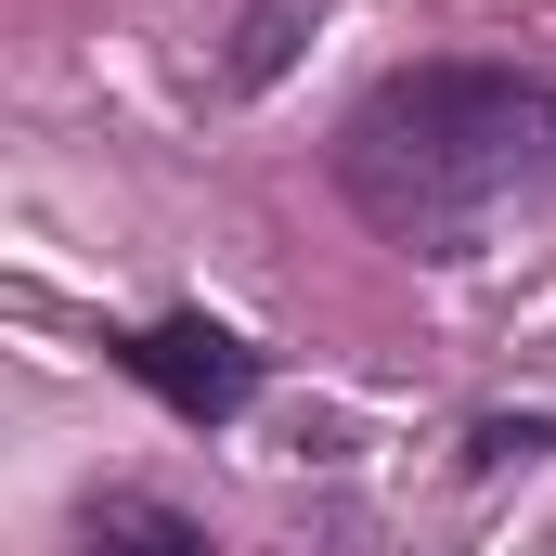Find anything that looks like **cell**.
Returning <instances> with one entry per match:
<instances>
[{
    "mask_svg": "<svg viewBox=\"0 0 556 556\" xmlns=\"http://www.w3.org/2000/svg\"><path fill=\"white\" fill-rule=\"evenodd\" d=\"M337 181L389 247L479 260L505 220L556 194V91L518 65H402L337 130Z\"/></svg>",
    "mask_w": 556,
    "mask_h": 556,
    "instance_id": "cell-1",
    "label": "cell"
},
{
    "mask_svg": "<svg viewBox=\"0 0 556 556\" xmlns=\"http://www.w3.org/2000/svg\"><path fill=\"white\" fill-rule=\"evenodd\" d=\"M117 363H130V376L168 402V415H194V427H220V415H247V402H260V350H247L233 324H207V311H168V324H142Z\"/></svg>",
    "mask_w": 556,
    "mask_h": 556,
    "instance_id": "cell-2",
    "label": "cell"
},
{
    "mask_svg": "<svg viewBox=\"0 0 556 556\" xmlns=\"http://www.w3.org/2000/svg\"><path fill=\"white\" fill-rule=\"evenodd\" d=\"M91 544H155V556H207V531L194 518H168V505H130V492H104L91 518H78Z\"/></svg>",
    "mask_w": 556,
    "mask_h": 556,
    "instance_id": "cell-3",
    "label": "cell"
},
{
    "mask_svg": "<svg viewBox=\"0 0 556 556\" xmlns=\"http://www.w3.org/2000/svg\"><path fill=\"white\" fill-rule=\"evenodd\" d=\"M285 65V13H247V39H233V78H273Z\"/></svg>",
    "mask_w": 556,
    "mask_h": 556,
    "instance_id": "cell-4",
    "label": "cell"
}]
</instances>
